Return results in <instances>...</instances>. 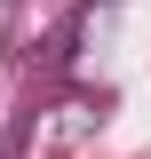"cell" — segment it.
<instances>
[]
</instances>
